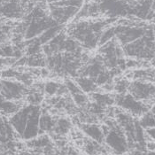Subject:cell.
Instances as JSON below:
<instances>
[{
  "mask_svg": "<svg viewBox=\"0 0 155 155\" xmlns=\"http://www.w3.org/2000/svg\"><path fill=\"white\" fill-rule=\"evenodd\" d=\"M110 21H88L80 20L69 27L68 35L75 39L84 48L94 49L98 45L100 35Z\"/></svg>",
  "mask_w": 155,
  "mask_h": 155,
  "instance_id": "obj_1",
  "label": "cell"
},
{
  "mask_svg": "<svg viewBox=\"0 0 155 155\" xmlns=\"http://www.w3.org/2000/svg\"><path fill=\"white\" fill-rule=\"evenodd\" d=\"M124 55L140 60L155 59V35L153 28H149L141 38L122 46Z\"/></svg>",
  "mask_w": 155,
  "mask_h": 155,
  "instance_id": "obj_2",
  "label": "cell"
},
{
  "mask_svg": "<svg viewBox=\"0 0 155 155\" xmlns=\"http://www.w3.org/2000/svg\"><path fill=\"white\" fill-rule=\"evenodd\" d=\"M106 124L110 128V130L105 136V143L117 155L124 154L130 149L125 133L117 121L107 120Z\"/></svg>",
  "mask_w": 155,
  "mask_h": 155,
  "instance_id": "obj_3",
  "label": "cell"
},
{
  "mask_svg": "<svg viewBox=\"0 0 155 155\" xmlns=\"http://www.w3.org/2000/svg\"><path fill=\"white\" fill-rule=\"evenodd\" d=\"M149 27L120 23L115 26V38L122 46L144 36Z\"/></svg>",
  "mask_w": 155,
  "mask_h": 155,
  "instance_id": "obj_4",
  "label": "cell"
},
{
  "mask_svg": "<svg viewBox=\"0 0 155 155\" xmlns=\"http://www.w3.org/2000/svg\"><path fill=\"white\" fill-rule=\"evenodd\" d=\"M28 92L27 86L17 80L5 78L0 80V94L7 100L20 101L26 97Z\"/></svg>",
  "mask_w": 155,
  "mask_h": 155,
  "instance_id": "obj_5",
  "label": "cell"
},
{
  "mask_svg": "<svg viewBox=\"0 0 155 155\" xmlns=\"http://www.w3.org/2000/svg\"><path fill=\"white\" fill-rule=\"evenodd\" d=\"M114 103L134 116H142L148 111V107L142 101L135 98L130 93L118 94L114 97Z\"/></svg>",
  "mask_w": 155,
  "mask_h": 155,
  "instance_id": "obj_6",
  "label": "cell"
},
{
  "mask_svg": "<svg viewBox=\"0 0 155 155\" xmlns=\"http://www.w3.org/2000/svg\"><path fill=\"white\" fill-rule=\"evenodd\" d=\"M79 10V8L73 6H62L49 4V15L56 23L60 25L68 23L72 19L75 18Z\"/></svg>",
  "mask_w": 155,
  "mask_h": 155,
  "instance_id": "obj_7",
  "label": "cell"
},
{
  "mask_svg": "<svg viewBox=\"0 0 155 155\" xmlns=\"http://www.w3.org/2000/svg\"><path fill=\"white\" fill-rule=\"evenodd\" d=\"M41 113L42 111H41L40 107L33 105L26 128L24 130L23 134L21 137V139L28 141V140L36 138V137H38V135H40L39 119H40Z\"/></svg>",
  "mask_w": 155,
  "mask_h": 155,
  "instance_id": "obj_8",
  "label": "cell"
},
{
  "mask_svg": "<svg viewBox=\"0 0 155 155\" xmlns=\"http://www.w3.org/2000/svg\"><path fill=\"white\" fill-rule=\"evenodd\" d=\"M129 93L140 101L150 100L155 98V85L137 80L130 83L129 87Z\"/></svg>",
  "mask_w": 155,
  "mask_h": 155,
  "instance_id": "obj_9",
  "label": "cell"
},
{
  "mask_svg": "<svg viewBox=\"0 0 155 155\" xmlns=\"http://www.w3.org/2000/svg\"><path fill=\"white\" fill-rule=\"evenodd\" d=\"M82 130L86 134L91 140L102 143L105 142V135L102 131L101 127L95 123H84L82 124Z\"/></svg>",
  "mask_w": 155,
  "mask_h": 155,
  "instance_id": "obj_10",
  "label": "cell"
},
{
  "mask_svg": "<svg viewBox=\"0 0 155 155\" xmlns=\"http://www.w3.org/2000/svg\"><path fill=\"white\" fill-rule=\"evenodd\" d=\"M56 123V120L54 119L47 112H42L39 119V128L40 134L52 132Z\"/></svg>",
  "mask_w": 155,
  "mask_h": 155,
  "instance_id": "obj_11",
  "label": "cell"
},
{
  "mask_svg": "<svg viewBox=\"0 0 155 155\" xmlns=\"http://www.w3.org/2000/svg\"><path fill=\"white\" fill-rule=\"evenodd\" d=\"M74 82L79 86L81 91L84 93H93L97 91V85L96 83L88 76H83V75H77L75 76Z\"/></svg>",
  "mask_w": 155,
  "mask_h": 155,
  "instance_id": "obj_12",
  "label": "cell"
},
{
  "mask_svg": "<svg viewBox=\"0 0 155 155\" xmlns=\"http://www.w3.org/2000/svg\"><path fill=\"white\" fill-rule=\"evenodd\" d=\"M63 25H60L57 24L55 26H52L51 28H49L47 30H45L44 33H42L39 36L36 37V39L37 40V42L43 46L45 44H47L48 42H50L53 37L57 36L60 32H61L63 30Z\"/></svg>",
  "mask_w": 155,
  "mask_h": 155,
  "instance_id": "obj_13",
  "label": "cell"
},
{
  "mask_svg": "<svg viewBox=\"0 0 155 155\" xmlns=\"http://www.w3.org/2000/svg\"><path fill=\"white\" fill-rule=\"evenodd\" d=\"M21 107V106L18 103V101L7 100L0 94V113L2 114L12 115Z\"/></svg>",
  "mask_w": 155,
  "mask_h": 155,
  "instance_id": "obj_14",
  "label": "cell"
},
{
  "mask_svg": "<svg viewBox=\"0 0 155 155\" xmlns=\"http://www.w3.org/2000/svg\"><path fill=\"white\" fill-rule=\"evenodd\" d=\"M71 127V121L69 120L66 119V118H60L56 120L52 132L59 137H63V136H66L70 131Z\"/></svg>",
  "mask_w": 155,
  "mask_h": 155,
  "instance_id": "obj_15",
  "label": "cell"
},
{
  "mask_svg": "<svg viewBox=\"0 0 155 155\" xmlns=\"http://www.w3.org/2000/svg\"><path fill=\"white\" fill-rule=\"evenodd\" d=\"M91 98L97 104L107 107H111L113 104H114V97L106 93H100V92H93L91 93Z\"/></svg>",
  "mask_w": 155,
  "mask_h": 155,
  "instance_id": "obj_16",
  "label": "cell"
},
{
  "mask_svg": "<svg viewBox=\"0 0 155 155\" xmlns=\"http://www.w3.org/2000/svg\"><path fill=\"white\" fill-rule=\"evenodd\" d=\"M43 91H44V90H40L39 88L33 90L32 91H28V94L26 96L28 104L35 105V106H39L42 103L43 99H44Z\"/></svg>",
  "mask_w": 155,
  "mask_h": 155,
  "instance_id": "obj_17",
  "label": "cell"
},
{
  "mask_svg": "<svg viewBox=\"0 0 155 155\" xmlns=\"http://www.w3.org/2000/svg\"><path fill=\"white\" fill-rule=\"evenodd\" d=\"M12 27L0 20V45L6 44L12 34Z\"/></svg>",
  "mask_w": 155,
  "mask_h": 155,
  "instance_id": "obj_18",
  "label": "cell"
},
{
  "mask_svg": "<svg viewBox=\"0 0 155 155\" xmlns=\"http://www.w3.org/2000/svg\"><path fill=\"white\" fill-rule=\"evenodd\" d=\"M114 38H115V26L106 28L100 35L98 45L101 46V45H105L106 43L111 41Z\"/></svg>",
  "mask_w": 155,
  "mask_h": 155,
  "instance_id": "obj_19",
  "label": "cell"
},
{
  "mask_svg": "<svg viewBox=\"0 0 155 155\" xmlns=\"http://www.w3.org/2000/svg\"><path fill=\"white\" fill-rule=\"evenodd\" d=\"M139 123L143 130L155 127V118L152 112L147 111L146 113H144L141 116V119L139 120Z\"/></svg>",
  "mask_w": 155,
  "mask_h": 155,
  "instance_id": "obj_20",
  "label": "cell"
},
{
  "mask_svg": "<svg viewBox=\"0 0 155 155\" xmlns=\"http://www.w3.org/2000/svg\"><path fill=\"white\" fill-rule=\"evenodd\" d=\"M103 149L104 148L101 146V143L94 140H88L84 145V150L86 153L89 155H96L100 152H103Z\"/></svg>",
  "mask_w": 155,
  "mask_h": 155,
  "instance_id": "obj_21",
  "label": "cell"
},
{
  "mask_svg": "<svg viewBox=\"0 0 155 155\" xmlns=\"http://www.w3.org/2000/svg\"><path fill=\"white\" fill-rule=\"evenodd\" d=\"M72 99H73L74 103L75 104V106L78 107H88V105L90 103V99H89L88 96L86 95L84 92H83V91L72 95Z\"/></svg>",
  "mask_w": 155,
  "mask_h": 155,
  "instance_id": "obj_22",
  "label": "cell"
},
{
  "mask_svg": "<svg viewBox=\"0 0 155 155\" xmlns=\"http://www.w3.org/2000/svg\"><path fill=\"white\" fill-rule=\"evenodd\" d=\"M130 83L126 79H120L114 84V90L117 91L118 94H125L129 91V87Z\"/></svg>",
  "mask_w": 155,
  "mask_h": 155,
  "instance_id": "obj_23",
  "label": "cell"
},
{
  "mask_svg": "<svg viewBox=\"0 0 155 155\" xmlns=\"http://www.w3.org/2000/svg\"><path fill=\"white\" fill-rule=\"evenodd\" d=\"M53 4L62 6H73L81 9V7L84 5V0H61L60 2L53 3Z\"/></svg>",
  "mask_w": 155,
  "mask_h": 155,
  "instance_id": "obj_24",
  "label": "cell"
},
{
  "mask_svg": "<svg viewBox=\"0 0 155 155\" xmlns=\"http://www.w3.org/2000/svg\"><path fill=\"white\" fill-rule=\"evenodd\" d=\"M65 85L67 87V90L68 91V93H70V95H74V94H76V93H79L81 92V89L79 88V86L77 85V84L74 81H72L70 79H68L66 80L65 82Z\"/></svg>",
  "mask_w": 155,
  "mask_h": 155,
  "instance_id": "obj_25",
  "label": "cell"
},
{
  "mask_svg": "<svg viewBox=\"0 0 155 155\" xmlns=\"http://www.w3.org/2000/svg\"><path fill=\"white\" fill-rule=\"evenodd\" d=\"M145 135H146V137H148L151 140L155 141V127H153V128H150V129H147L146 131H145Z\"/></svg>",
  "mask_w": 155,
  "mask_h": 155,
  "instance_id": "obj_26",
  "label": "cell"
},
{
  "mask_svg": "<svg viewBox=\"0 0 155 155\" xmlns=\"http://www.w3.org/2000/svg\"><path fill=\"white\" fill-rule=\"evenodd\" d=\"M146 149L149 151H155V142H149L146 143Z\"/></svg>",
  "mask_w": 155,
  "mask_h": 155,
  "instance_id": "obj_27",
  "label": "cell"
},
{
  "mask_svg": "<svg viewBox=\"0 0 155 155\" xmlns=\"http://www.w3.org/2000/svg\"><path fill=\"white\" fill-rule=\"evenodd\" d=\"M53 155H68V153H66L64 151H60V152H58V153H55Z\"/></svg>",
  "mask_w": 155,
  "mask_h": 155,
  "instance_id": "obj_28",
  "label": "cell"
},
{
  "mask_svg": "<svg viewBox=\"0 0 155 155\" xmlns=\"http://www.w3.org/2000/svg\"><path fill=\"white\" fill-rule=\"evenodd\" d=\"M61 0H46L48 4H53V3H57V2H60Z\"/></svg>",
  "mask_w": 155,
  "mask_h": 155,
  "instance_id": "obj_29",
  "label": "cell"
},
{
  "mask_svg": "<svg viewBox=\"0 0 155 155\" xmlns=\"http://www.w3.org/2000/svg\"><path fill=\"white\" fill-rule=\"evenodd\" d=\"M68 155H77V153L74 152V151H73V150H70L68 153Z\"/></svg>",
  "mask_w": 155,
  "mask_h": 155,
  "instance_id": "obj_30",
  "label": "cell"
},
{
  "mask_svg": "<svg viewBox=\"0 0 155 155\" xmlns=\"http://www.w3.org/2000/svg\"><path fill=\"white\" fill-rule=\"evenodd\" d=\"M151 112H152V114H153V116H154V118H155V106H154V107H153L152 108Z\"/></svg>",
  "mask_w": 155,
  "mask_h": 155,
  "instance_id": "obj_31",
  "label": "cell"
},
{
  "mask_svg": "<svg viewBox=\"0 0 155 155\" xmlns=\"http://www.w3.org/2000/svg\"><path fill=\"white\" fill-rule=\"evenodd\" d=\"M153 32H154V35H155V25L153 27Z\"/></svg>",
  "mask_w": 155,
  "mask_h": 155,
  "instance_id": "obj_32",
  "label": "cell"
}]
</instances>
